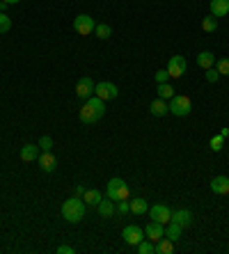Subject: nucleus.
<instances>
[{
  "label": "nucleus",
  "mask_w": 229,
  "mask_h": 254,
  "mask_svg": "<svg viewBox=\"0 0 229 254\" xmlns=\"http://www.w3.org/2000/svg\"><path fill=\"white\" fill-rule=\"evenodd\" d=\"M197 64L202 69H211L213 64H216V55L211 53V51H202V53L197 55Z\"/></svg>",
  "instance_id": "obj_19"
},
{
  "label": "nucleus",
  "mask_w": 229,
  "mask_h": 254,
  "mask_svg": "<svg viewBox=\"0 0 229 254\" xmlns=\"http://www.w3.org/2000/svg\"><path fill=\"white\" fill-rule=\"evenodd\" d=\"M39 149H41V151H51V149H53V138H51V135H41Z\"/></svg>",
  "instance_id": "obj_29"
},
{
  "label": "nucleus",
  "mask_w": 229,
  "mask_h": 254,
  "mask_svg": "<svg viewBox=\"0 0 229 254\" xmlns=\"http://www.w3.org/2000/svg\"><path fill=\"white\" fill-rule=\"evenodd\" d=\"M103 199L101 197V193L98 190H94V188H90V190H85V195H83V201H85L87 206H98V201Z\"/></svg>",
  "instance_id": "obj_23"
},
{
  "label": "nucleus",
  "mask_w": 229,
  "mask_h": 254,
  "mask_svg": "<svg viewBox=\"0 0 229 254\" xmlns=\"http://www.w3.org/2000/svg\"><path fill=\"white\" fill-rule=\"evenodd\" d=\"M156 252L158 254H172L174 252V241H170L167 236H163L161 241H156Z\"/></svg>",
  "instance_id": "obj_22"
},
{
  "label": "nucleus",
  "mask_w": 229,
  "mask_h": 254,
  "mask_svg": "<svg viewBox=\"0 0 229 254\" xmlns=\"http://www.w3.org/2000/svg\"><path fill=\"white\" fill-rule=\"evenodd\" d=\"M211 149H213V151H220V149H223V144H225V138L223 135H216V138H211Z\"/></svg>",
  "instance_id": "obj_30"
},
{
  "label": "nucleus",
  "mask_w": 229,
  "mask_h": 254,
  "mask_svg": "<svg viewBox=\"0 0 229 254\" xmlns=\"http://www.w3.org/2000/svg\"><path fill=\"white\" fill-rule=\"evenodd\" d=\"M94 92H97L98 99L108 101V99H115V96L119 94V89H117V85H112V83H97Z\"/></svg>",
  "instance_id": "obj_10"
},
{
  "label": "nucleus",
  "mask_w": 229,
  "mask_h": 254,
  "mask_svg": "<svg viewBox=\"0 0 229 254\" xmlns=\"http://www.w3.org/2000/svg\"><path fill=\"white\" fill-rule=\"evenodd\" d=\"M186 67H188V62L183 55H172L170 64H167V74H170V78H181L186 74Z\"/></svg>",
  "instance_id": "obj_6"
},
{
  "label": "nucleus",
  "mask_w": 229,
  "mask_h": 254,
  "mask_svg": "<svg viewBox=\"0 0 229 254\" xmlns=\"http://www.w3.org/2000/svg\"><path fill=\"white\" fill-rule=\"evenodd\" d=\"M108 199H112V201H119V199H129L131 197V190H129V186H126V181L124 179H110L108 181Z\"/></svg>",
  "instance_id": "obj_3"
},
{
  "label": "nucleus",
  "mask_w": 229,
  "mask_h": 254,
  "mask_svg": "<svg viewBox=\"0 0 229 254\" xmlns=\"http://www.w3.org/2000/svg\"><path fill=\"white\" fill-rule=\"evenodd\" d=\"M154 78H156V83H167L170 81V74H167V69H158L156 74H154Z\"/></svg>",
  "instance_id": "obj_31"
},
{
  "label": "nucleus",
  "mask_w": 229,
  "mask_h": 254,
  "mask_svg": "<svg viewBox=\"0 0 229 254\" xmlns=\"http://www.w3.org/2000/svg\"><path fill=\"white\" fill-rule=\"evenodd\" d=\"M9 30H12V19L5 12H0V34L9 32Z\"/></svg>",
  "instance_id": "obj_28"
},
{
  "label": "nucleus",
  "mask_w": 229,
  "mask_h": 254,
  "mask_svg": "<svg viewBox=\"0 0 229 254\" xmlns=\"http://www.w3.org/2000/svg\"><path fill=\"white\" fill-rule=\"evenodd\" d=\"M202 30L204 32H216L218 30V19L213 16V14H209V16L202 21Z\"/></svg>",
  "instance_id": "obj_25"
},
{
  "label": "nucleus",
  "mask_w": 229,
  "mask_h": 254,
  "mask_svg": "<svg viewBox=\"0 0 229 254\" xmlns=\"http://www.w3.org/2000/svg\"><path fill=\"white\" fill-rule=\"evenodd\" d=\"M144 236L149 238V241H161L165 236V225H161V222H156V220H151L147 227H144Z\"/></svg>",
  "instance_id": "obj_11"
},
{
  "label": "nucleus",
  "mask_w": 229,
  "mask_h": 254,
  "mask_svg": "<svg viewBox=\"0 0 229 254\" xmlns=\"http://www.w3.org/2000/svg\"><path fill=\"white\" fill-rule=\"evenodd\" d=\"M85 206L87 204L83 201V197H71L62 204V218L66 222H80L85 218Z\"/></svg>",
  "instance_id": "obj_2"
},
{
  "label": "nucleus",
  "mask_w": 229,
  "mask_h": 254,
  "mask_svg": "<svg viewBox=\"0 0 229 254\" xmlns=\"http://www.w3.org/2000/svg\"><path fill=\"white\" fill-rule=\"evenodd\" d=\"M137 254H151V252H156V245H154V241H140L135 245Z\"/></svg>",
  "instance_id": "obj_26"
},
{
  "label": "nucleus",
  "mask_w": 229,
  "mask_h": 254,
  "mask_svg": "<svg viewBox=\"0 0 229 254\" xmlns=\"http://www.w3.org/2000/svg\"><path fill=\"white\" fill-rule=\"evenodd\" d=\"M149 110H151V114H154V117H165V114L170 113V106H167V101L156 99V101H151Z\"/></svg>",
  "instance_id": "obj_17"
},
{
  "label": "nucleus",
  "mask_w": 229,
  "mask_h": 254,
  "mask_svg": "<svg viewBox=\"0 0 229 254\" xmlns=\"http://www.w3.org/2000/svg\"><path fill=\"white\" fill-rule=\"evenodd\" d=\"M97 211H98L101 218H110V215L115 213V201L112 199H101L98 201V206H97Z\"/></svg>",
  "instance_id": "obj_20"
},
{
  "label": "nucleus",
  "mask_w": 229,
  "mask_h": 254,
  "mask_svg": "<svg viewBox=\"0 0 229 254\" xmlns=\"http://www.w3.org/2000/svg\"><path fill=\"white\" fill-rule=\"evenodd\" d=\"M94 87L97 85H94V81H92L90 76H83V78L76 83V96L83 99V101H87L92 94H94Z\"/></svg>",
  "instance_id": "obj_7"
},
{
  "label": "nucleus",
  "mask_w": 229,
  "mask_h": 254,
  "mask_svg": "<svg viewBox=\"0 0 229 254\" xmlns=\"http://www.w3.org/2000/svg\"><path fill=\"white\" fill-rule=\"evenodd\" d=\"M181 234H183V227L179 225V222L170 220L167 225H165V236H167L170 241H179V238H181Z\"/></svg>",
  "instance_id": "obj_18"
},
{
  "label": "nucleus",
  "mask_w": 229,
  "mask_h": 254,
  "mask_svg": "<svg viewBox=\"0 0 229 254\" xmlns=\"http://www.w3.org/2000/svg\"><path fill=\"white\" fill-rule=\"evenodd\" d=\"M39 168L44 169V172H53V169L58 168V158H55L51 151H41V156H39Z\"/></svg>",
  "instance_id": "obj_13"
},
{
  "label": "nucleus",
  "mask_w": 229,
  "mask_h": 254,
  "mask_svg": "<svg viewBox=\"0 0 229 254\" xmlns=\"http://www.w3.org/2000/svg\"><path fill=\"white\" fill-rule=\"evenodd\" d=\"M149 213H151V220L161 222V225H167V222L172 220V211L165 206V204H154Z\"/></svg>",
  "instance_id": "obj_9"
},
{
  "label": "nucleus",
  "mask_w": 229,
  "mask_h": 254,
  "mask_svg": "<svg viewBox=\"0 0 229 254\" xmlns=\"http://www.w3.org/2000/svg\"><path fill=\"white\" fill-rule=\"evenodd\" d=\"M122 238H124L126 245H133V248H135L140 241H144V231L140 227H135V225H129V227L122 231Z\"/></svg>",
  "instance_id": "obj_8"
},
{
  "label": "nucleus",
  "mask_w": 229,
  "mask_h": 254,
  "mask_svg": "<svg viewBox=\"0 0 229 254\" xmlns=\"http://www.w3.org/2000/svg\"><path fill=\"white\" fill-rule=\"evenodd\" d=\"M39 158V144H23L21 147V161L23 163H33Z\"/></svg>",
  "instance_id": "obj_12"
},
{
  "label": "nucleus",
  "mask_w": 229,
  "mask_h": 254,
  "mask_svg": "<svg viewBox=\"0 0 229 254\" xmlns=\"http://www.w3.org/2000/svg\"><path fill=\"white\" fill-rule=\"evenodd\" d=\"M129 204H131V213H135V215H144L149 211V204H147V199H142V197H135V199L129 201Z\"/></svg>",
  "instance_id": "obj_21"
},
{
  "label": "nucleus",
  "mask_w": 229,
  "mask_h": 254,
  "mask_svg": "<svg viewBox=\"0 0 229 254\" xmlns=\"http://www.w3.org/2000/svg\"><path fill=\"white\" fill-rule=\"evenodd\" d=\"M103 114H105L103 99H98V96H90V99L85 101V106L80 108L78 117H80V121H83V124H97V121L101 119Z\"/></svg>",
  "instance_id": "obj_1"
},
{
  "label": "nucleus",
  "mask_w": 229,
  "mask_h": 254,
  "mask_svg": "<svg viewBox=\"0 0 229 254\" xmlns=\"http://www.w3.org/2000/svg\"><path fill=\"white\" fill-rule=\"evenodd\" d=\"M211 190L216 195H227L229 193V176H216L211 181Z\"/></svg>",
  "instance_id": "obj_16"
},
{
  "label": "nucleus",
  "mask_w": 229,
  "mask_h": 254,
  "mask_svg": "<svg viewBox=\"0 0 229 254\" xmlns=\"http://www.w3.org/2000/svg\"><path fill=\"white\" fill-rule=\"evenodd\" d=\"M190 110H193V103H190L188 96L174 94L170 99V113L174 114V117H186V114H190Z\"/></svg>",
  "instance_id": "obj_4"
},
{
  "label": "nucleus",
  "mask_w": 229,
  "mask_h": 254,
  "mask_svg": "<svg viewBox=\"0 0 229 254\" xmlns=\"http://www.w3.org/2000/svg\"><path fill=\"white\" fill-rule=\"evenodd\" d=\"M218 78H220V74H218V69H213V67L206 69V81H209V83H216Z\"/></svg>",
  "instance_id": "obj_33"
},
{
  "label": "nucleus",
  "mask_w": 229,
  "mask_h": 254,
  "mask_svg": "<svg viewBox=\"0 0 229 254\" xmlns=\"http://www.w3.org/2000/svg\"><path fill=\"white\" fill-rule=\"evenodd\" d=\"M156 92H158V99L167 101V99H172V96H174V87H172L170 83H158Z\"/></svg>",
  "instance_id": "obj_24"
},
{
  "label": "nucleus",
  "mask_w": 229,
  "mask_h": 254,
  "mask_svg": "<svg viewBox=\"0 0 229 254\" xmlns=\"http://www.w3.org/2000/svg\"><path fill=\"white\" fill-rule=\"evenodd\" d=\"M0 12L7 14V2H5V0H0Z\"/></svg>",
  "instance_id": "obj_36"
},
{
  "label": "nucleus",
  "mask_w": 229,
  "mask_h": 254,
  "mask_svg": "<svg viewBox=\"0 0 229 254\" xmlns=\"http://www.w3.org/2000/svg\"><path fill=\"white\" fill-rule=\"evenodd\" d=\"M172 220L179 222L181 227H190L193 225V213L188 208H179V211H172Z\"/></svg>",
  "instance_id": "obj_14"
},
{
  "label": "nucleus",
  "mask_w": 229,
  "mask_h": 254,
  "mask_svg": "<svg viewBox=\"0 0 229 254\" xmlns=\"http://www.w3.org/2000/svg\"><path fill=\"white\" fill-rule=\"evenodd\" d=\"M7 5H16V2H19V0H5Z\"/></svg>",
  "instance_id": "obj_38"
},
{
  "label": "nucleus",
  "mask_w": 229,
  "mask_h": 254,
  "mask_svg": "<svg viewBox=\"0 0 229 254\" xmlns=\"http://www.w3.org/2000/svg\"><path fill=\"white\" fill-rule=\"evenodd\" d=\"M94 28H97V23H94V19L87 16V14H78V16L73 19V30L78 34H92Z\"/></svg>",
  "instance_id": "obj_5"
},
{
  "label": "nucleus",
  "mask_w": 229,
  "mask_h": 254,
  "mask_svg": "<svg viewBox=\"0 0 229 254\" xmlns=\"http://www.w3.org/2000/svg\"><path fill=\"white\" fill-rule=\"evenodd\" d=\"M94 32H97L98 39H108V37L112 34V28L108 26V23H98V26L94 28Z\"/></svg>",
  "instance_id": "obj_27"
},
{
  "label": "nucleus",
  "mask_w": 229,
  "mask_h": 254,
  "mask_svg": "<svg viewBox=\"0 0 229 254\" xmlns=\"http://www.w3.org/2000/svg\"><path fill=\"white\" fill-rule=\"evenodd\" d=\"M83 195H85V188H83V186L73 188V197H83Z\"/></svg>",
  "instance_id": "obj_35"
},
{
  "label": "nucleus",
  "mask_w": 229,
  "mask_h": 254,
  "mask_svg": "<svg viewBox=\"0 0 229 254\" xmlns=\"http://www.w3.org/2000/svg\"><path fill=\"white\" fill-rule=\"evenodd\" d=\"M73 252H76V250H73L71 245H60L58 248V254H73Z\"/></svg>",
  "instance_id": "obj_34"
},
{
  "label": "nucleus",
  "mask_w": 229,
  "mask_h": 254,
  "mask_svg": "<svg viewBox=\"0 0 229 254\" xmlns=\"http://www.w3.org/2000/svg\"><path fill=\"white\" fill-rule=\"evenodd\" d=\"M220 135H223V138H229V128H223V131H220Z\"/></svg>",
  "instance_id": "obj_37"
},
{
  "label": "nucleus",
  "mask_w": 229,
  "mask_h": 254,
  "mask_svg": "<svg viewBox=\"0 0 229 254\" xmlns=\"http://www.w3.org/2000/svg\"><path fill=\"white\" fill-rule=\"evenodd\" d=\"M211 14L220 19V16H227L229 14V0H211Z\"/></svg>",
  "instance_id": "obj_15"
},
{
  "label": "nucleus",
  "mask_w": 229,
  "mask_h": 254,
  "mask_svg": "<svg viewBox=\"0 0 229 254\" xmlns=\"http://www.w3.org/2000/svg\"><path fill=\"white\" fill-rule=\"evenodd\" d=\"M216 69H218V74L220 76H229V60H220Z\"/></svg>",
  "instance_id": "obj_32"
}]
</instances>
